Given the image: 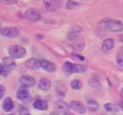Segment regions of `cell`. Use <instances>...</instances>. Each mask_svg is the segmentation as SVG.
<instances>
[{
  "mask_svg": "<svg viewBox=\"0 0 123 115\" xmlns=\"http://www.w3.org/2000/svg\"><path fill=\"white\" fill-rule=\"evenodd\" d=\"M113 46H114L113 39L112 38H106L102 43V50H103V52L107 53V52L111 51L113 48Z\"/></svg>",
  "mask_w": 123,
  "mask_h": 115,
  "instance_id": "9c48e42d",
  "label": "cell"
},
{
  "mask_svg": "<svg viewBox=\"0 0 123 115\" xmlns=\"http://www.w3.org/2000/svg\"><path fill=\"white\" fill-rule=\"evenodd\" d=\"M115 58H116L117 64H118L119 66L123 67V49H120V50L117 52Z\"/></svg>",
  "mask_w": 123,
  "mask_h": 115,
  "instance_id": "7402d4cb",
  "label": "cell"
},
{
  "mask_svg": "<svg viewBox=\"0 0 123 115\" xmlns=\"http://www.w3.org/2000/svg\"><path fill=\"white\" fill-rule=\"evenodd\" d=\"M70 107L72 109H74L76 112L81 113V114H83V113L86 112V106H85V104L83 103H81V102H78V101L71 102L70 103Z\"/></svg>",
  "mask_w": 123,
  "mask_h": 115,
  "instance_id": "ba28073f",
  "label": "cell"
},
{
  "mask_svg": "<svg viewBox=\"0 0 123 115\" xmlns=\"http://www.w3.org/2000/svg\"><path fill=\"white\" fill-rule=\"evenodd\" d=\"M3 74V65L0 63V75Z\"/></svg>",
  "mask_w": 123,
  "mask_h": 115,
  "instance_id": "4316f807",
  "label": "cell"
},
{
  "mask_svg": "<svg viewBox=\"0 0 123 115\" xmlns=\"http://www.w3.org/2000/svg\"><path fill=\"white\" fill-rule=\"evenodd\" d=\"M120 95H121V98L123 99V88L121 89V91H120Z\"/></svg>",
  "mask_w": 123,
  "mask_h": 115,
  "instance_id": "f1b7e54d",
  "label": "cell"
},
{
  "mask_svg": "<svg viewBox=\"0 0 123 115\" xmlns=\"http://www.w3.org/2000/svg\"><path fill=\"white\" fill-rule=\"evenodd\" d=\"M12 108H13V102H12V100L10 97L6 98L4 100V102H3V109L5 111H11Z\"/></svg>",
  "mask_w": 123,
  "mask_h": 115,
  "instance_id": "2e32d148",
  "label": "cell"
},
{
  "mask_svg": "<svg viewBox=\"0 0 123 115\" xmlns=\"http://www.w3.org/2000/svg\"><path fill=\"white\" fill-rule=\"evenodd\" d=\"M5 87L4 86H2V85H0V99L4 96V94H5Z\"/></svg>",
  "mask_w": 123,
  "mask_h": 115,
  "instance_id": "484cf974",
  "label": "cell"
},
{
  "mask_svg": "<svg viewBox=\"0 0 123 115\" xmlns=\"http://www.w3.org/2000/svg\"><path fill=\"white\" fill-rule=\"evenodd\" d=\"M106 27L108 30H110L111 32L118 33V32H121L123 30V23L119 20L111 19V20H108L106 22Z\"/></svg>",
  "mask_w": 123,
  "mask_h": 115,
  "instance_id": "3957f363",
  "label": "cell"
},
{
  "mask_svg": "<svg viewBox=\"0 0 123 115\" xmlns=\"http://www.w3.org/2000/svg\"><path fill=\"white\" fill-rule=\"evenodd\" d=\"M62 68L67 73H83L85 72L86 68L82 64H75L69 61H65L62 65Z\"/></svg>",
  "mask_w": 123,
  "mask_h": 115,
  "instance_id": "6da1fadb",
  "label": "cell"
},
{
  "mask_svg": "<svg viewBox=\"0 0 123 115\" xmlns=\"http://www.w3.org/2000/svg\"><path fill=\"white\" fill-rule=\"evenodd\" d=\"M34 107L38 110H46L48 107V104H47V102L43 100H37L34 103Z\"/></svg>",
  "mask_w": 123,
  "mask_h": 115,
  "instance_id": "9a60e30c",
  "label": "cell"
},
{
  "mask_svg": "<svg viewBox=\"0 0 123 115\" xmlns=\"http://www.w3.org/2000/svg\"><path fill=\"white\" fill-rule=\"evenodd\" d=\"M70 39L73 40V41H72V46H73V48H74L75 50L80 51V50H82V49L84 48V46H85L84 40H82V39H80V38H77V37H72V38H70Z\"/></svg>",
  "mask_w": 123,
  "mask_h": 115,
  "instance_id": "4fadbf2b",
  "label": "cell"
},
{
  "mask_svg": "<svg viewBox=\"0 0 123 115\" xmlns=\"http://www.w3.org/2000/svg\"><path fill=\"white\" fill-rule=\"evenodd\" d=\"M26 115H30V114H29V113H28V114H26Z\"/></svg>",
  "mask_w": 123,
  "mask_h": 115,
  "instance_id": "1f68e13d",
  "label": "cell"
},
{
  "mask_svg": "<svg viewBox=\"0 0 123 115\" xmlns=\"http://www.w3.org/2000/svg\"><path fill=\"white\" fill-rule=\"evenodd\" d=\"M89 84H90L92 87H99L100 82H99V80H98L96 78H92V79L89 80Z\"/></svg>",
  "mask_w": 123,
  "mask_h": 115,
  "instance_id": "d4e9b609",
  "label": "cell"
},
{
  "mask_svg": "<svg viewBox=\"0 0 123 115\" xmlns=\"http://www.w3.org/2000/svg\"><path fill=\"white\" fill-rule=\"evenodd\" d=\"M10 115H12V114H10Z\"/></svg>",
  "mask_w": 123,
  "mask_h": 115,
  "instance_id": "d6a6232c",
  "label": "cell"
},
{
  "mask_svg": "<svg viewBox=\"0 0 123 115\" xmlns=\"http://www.w3.org/2000/svg\"><path fill=\"white\" fill-rule=\"evenodd\" d=\"M63 115H73V114L70 112H65V113H63Z\"/></svg>",
  "mask_w": 123,
  "mask_h": 115,
  "instance_id": "83f0119b",
  "label": "cell"
},
{
  "mask_svg": "<svg viewBox=\"0 0 123 115\" xmlns=\"http://www.w3.org/2000/svg\"><path fill=\"white\" fill-rule=\"evenodd\" d=\"M50 115H59V113H57V112H51Z\"/></svg>",
  "mask_w": 123,
  "mask_h": 115,
  "instance_id": "f546056e",
  "label": "cell"
},
{
  "mask_svg": "<svg viewBox=\"0 0 123 115\" xmlns=\"http://www.w3.org/2000/svg\"><path fill=\"white\" fill-rule=\"evenodd\" d=\"M25 16L31 22H37V21H38L40 19L39 12L37 11H36L35 9H28L25 12Z\"/></svg>",
  "mask_w": 123,
  "mask_h": 115,
  "instance_id": "5b68a950",
  "label": "cell"
},
{
  "mask_svg": "<svg viewBox=\"0 0 123 115\" xmlns=\"http://www.w3.org/2000/svg\"><path fill=\"white\" fill-rule=\"evenodd\" d=\"M104 107H105V109H106L107 111H109V112H116V111H118L117 105L114 104H111V103L105 104H104Z\"/></svg>",
  "mask_w": 123,
  "mask_h": 115,
  "instance_id": "44dd1931",
  "label": "cell"
},
{
  "mask_svg": "<svg viewBox=\"0 0 123 115\" xmlns=\"http://www.w3.org/2000/svg\"><path fill=\"white\" fill-rule=\"evenodd\" d=\"M80 6V3H78V2H75V1H68L67 3H66V8L67 9H74V8H77V7H79Z\"/></svg>",
  "mask_w": 123,
  "mask_h": 115,
  "instance_id": "cb8c5ba5",
  "label": "cell"
},
{
  "mask_svg": "<svg viewBox=\"0 0 123 115\" xmlns=\"http://www.w3.org/2000/svg\"><path fill=\"white\" fill-rule=\"evenodd\" d=\"M15 67V62L12 58H3V72L4 75H7L9 72L13 70Z\"/></svg>",
  "mask_w": 123,
  "mask_h": 115,
  "instance_id": "277c9868",
  "label": "cell"
},
{
  "mask_svg": "<svg viewBox=\"0 0 123 115\" xmlns=\"http://www.w3.org/2000/svg\"><path fill=\"white\" fill-rule=\"evenodd\" d=\"M119 38H120V41H122V42H123V34H122V35H120V37H119Z\"/></svg>",
  "mask_w": 123,
  "mask_h": 115,
  "instance_id": "4dcf8cb0",
  "label": "cell"
},
{
  "mask_svg": "<svg viewBox=\"0 0 123 115\" xmlns=\"http://www.w3.org/2000/svg\"><path fill=\"white\" fill-rule=\"evenodd\" d=\"M55 107L60 110V111H66L69 107H68V104L66 103H64L63 101H58L56 104H55Z\"/></svg>",
  "mask_w": 123,
  "mask_h": 115,
  "instance_id": "d6986e66",
  "label": "cell"
},
{
  "mask_svg": "<svg viewBox=\"0 0 123 115\" xmlns=\"http://www.w3.org/2000/svg\"><path fill=\"white\" fill-rule=\"evenodd\" d=\"M16 97H17V99L18 100H20V101H28L29 100V98H30V94H29V91L26 89V88H20L18 91H17V93H16Z\"/></svg>",
  "mask_w": 123,
  "mask_h": 115,
  "instance_id": "30bf717a",
  "label": "cell"
},
{
  "mask_svg": "<svg viewBox=\"0 0 123 115\" xmlns=\"http://www.w3.org/2000/svg\"><path fill=\"white\" fill-rule=\"evenodd\" d=\"M38 86H39V88L42 89V90H48V89L51 87V81H50L48 79L43 78V79H41V80H39Z\"/></svg>",
  "mask_w": 123,
  "mask_h": 115,
  "instance_id": "e0dca14e",
  "label": "cell"
},
{
  "mask_svg": "<svg viewBox=\"0 0 123 115\" xmlns=\"http://www.w3.org/2000/svg\"><path fill=\"white\" fill-rule=\"evenodd\" d=\"M71 87L75 90H79L82 88V82L79 80H74L71 81Z\"/></svg>",
  "mask_w": 123,
  "mask_h": 115,
  "instance_id": "603a6c76",
  "label": "cell"
},
{
  "mask_svg": "<svg viewBox=\"0 0 123 115\" xmlns=\"http://www.w3.org/2000/svg\"><path fill=\"white\" fill-rule=\"evenodd\" d=\"M1 34L7 37H15L19 34V31L14 27H7L1 30Z\"/></svg>",
  "mask_w": 123,
  "mask_h": 115,
  "instance_id": "52a82bcc",
  "label": "cell"
},
{
  "mask_svg": "<svg viewBox=\"0 0 123 115\" xmlns=\"http://www.w3.org/2000/svg\"><path fill=\"white\" fill-rule=\"evenodd\" d=\"M26 66L29 68V69H32V70H37L40 67V61H38L37 59L36 58H30L26 61Z\"/></svg>",
  "mask_w": 123,
  "mask_h": 115,
  "instance_id": "7c38bea8",
  "label": "cell"
},
{
  "mask_svg": "<svg viewBox=\"0 0 123 115\" xmlns=\"http://www.w3.org/2000/svg\"><path fill=\"white\" fill-rule=\"evenodd\" d=\"M40 67H42L47 72H54L56 70V65L48 60H40Z\"/></svg>",
  "mask_w": 123,
  "mask_h": 115,
  "instance_id": "8fae6325",
  "label": "cell"
},
{
  "mask_svg": "<svg viewBox=\"0 0 123 115\" xmlns=\"http://www.w3.org/2000/svg\"><path fill=\"white\" fill-rule=\"evenodd\" d=\"M44 4H45L47 10H49V11H55V10H57V9L60 7L61 2H60V1L52 0V1H45Z\"/></svg>",
  "mask_w": 123,
  "mask_h": 115,
  "instance_id": "5bb4252c",
  "label": "cell"
},
{
  "mask_svg": "<svg viewBox=\"0 0 123 115\" xmlns=\"http://www.w3.org/2000/svg\"><path fill=\"white\" fill-rule=\"evenodd\" d=\"M55 90H56L57 95L60 96V97H63L65 95V92H66L65 86L63 84H62V83H58L56 85V87H55Z\"/></svg>",
  "mask_w": 123,
  "mask_h": 115,
  "instance_id": "ac0fdd59",
  "label": "cell"
},
{
  "mask_svg": "<svg viewBox=\"0 0 123 115\" xmlns=\"http://www.w3.org/2000/svg\"><path fill=\"white\" fill-rule=\"evenodd\" d=\"M19 81L23 87H33L36 84V79L32 76H22L19 79Z\"/></svg>",
  "mask_w": 123,
  "mask_h": 115,
  "instance_id": "8992f818",
  "label": "cell"
},
{
  "mask_svg": "<svg viewBox=\"0 0 123 115\" xmlns=\"http://www.w3.org/2000/svg\"><path fill=\"white\" fill-rule=\"evenodd\" d=\"M86 104H87V107H88L90 110H97V109H98V107H99L98 103H97L95 100H92V99L87 100Z\"/></svg>",
  "mask_w": 123,
  "mask_h": 115,
  "instance_id": "ffe728a7",
  "label": "cell"
},
{
  "mask_svg": "<svg viewBox=\"0 0 123 115\" xmlns=\"http://www.w3.org/2000/svg\"><path fill=\"white\" fill-rule=\"evenodd\" d=\"M9 54L12 58H21L26 55V50L20 45H13L10 48Z\"/></svg>",
  "mask_w": 123,
  "mask_h": 115,
  "instance_id": "7a4b0ae2",
  "label": "cell"
}]
</instances>
